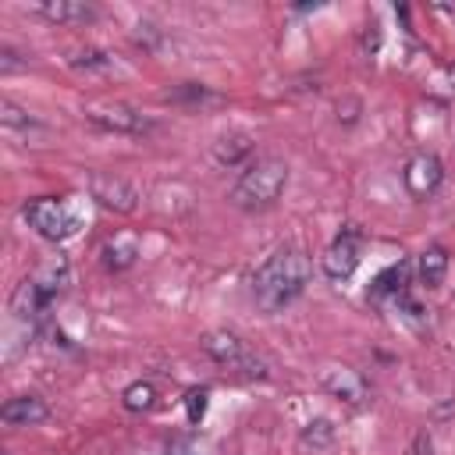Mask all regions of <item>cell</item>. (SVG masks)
Instances as JSON below:
<instances>
[{
	"mask_svg": "<svg viewBox=\"0 0 455 455\" xmlns=\"http://www.w3.org/2000/svg\"><path fill=\"white\" fill-rule=\"evenodd\" d=\"M306 284H309V259L291 245L274 249L263 259V267L252 274V295L267 313H281L284 306H291L306 291Z\"/></svg>",
	"mask_w": 455,
	"mask_h": 455,
	"instance_id": "obj_1",
	"label": "cell"
},
{
	"mask_svg": "<svg viewBox=\"0 0 455 455\" xmlns=\"http://www.w3.org/2000/svg\"><path fill=\"white\" fill-rule=\"evenodd\" d=\"M284 181H288V164L281 156H256L252 164H245V171L231 185V203L252 213L267 210L284 192Z\"/></svg>",
	"mask_w": 455,
	"mask_h": 455,
	"instance_id": "obj_2",
	"label": "cell"
},
{
	"mask_svg": "<svg viewBox=\"0 0 455 455\" xmlns=\"http://www.w3.org/2000/svg\"><path fill=\"white\" fill-rule=\"evenodd\" d=\"M71 281V270H68V259L64 256H50L46 263H39V270L18 284L14 299H11V309L21 316V320H39L46 316V309L53 306V299L68 288Z\"/></svg>",
	"mask_w": 455,
	"mask_h": 455,
	"instance_id": "obj_3",
	"label": "cell"
},
{
	"mask_svg": "<svg viewBox=\"0 0 455 455\" xmlns=\"http://www.w3.org/2000/svg\"><path fill=\"white\" fill-rule=\"evenodd\" d=\"M25 220L36 235L50 238V242H64L78 231V217L60 203V199H32L25 206Z\"/></svg>",
	"mask_w": 455,
	"mask_h": 455,
	"instance_id": "obj_4",
	"label": "cell"
},
{
	"mask_svg": "<svg viewBox=\"0 0 455 455\" xmlns=\"http://www.w3.org/2000/svg\"><path fill=\"white\" fill-rule=\"evenodd\" d=\"M203 352L213 359V363H220V366H228V370H238V373H245V377H263L267 370H263V363L245 348V341H238L231 331H210L206 338H203Z\"/></svg>",
	"mask_w": 455,
	"mask_h": 455,
	"instance_id": "obj_5",
	"label": "cell"
},
{
	"mask_svg": "<svg viewBox=\"0 0 455 455\" xmlns=\"http://www.w3.org/2000/svg\"><path fill=\"white\" fill-rule=\"evenodd\" d=\"M359 256H363V235L355 224H348L345 231H338V238L323 249L320 263H323V274L331 281H348L359 267Z\"/></svg>",
	"mask_w": 455,
	"mask_h": 455,
	"instance_id": "obj_6",
	"label": "cell"
},
{
	"mask_svg": "<svg viewBox=\"0 0 455 455\" xmlns=\"http://www.w3.org/2000/svg\"><path fill=\"white\" fill-rule=\"evenodd\" d=\"M89 192L100 206L114 210V213H132L139 206V188L121 178V174H92L89 178Z\"/></svg>",
	"mask_w": 455,
	"mask_h": 455,
	"instance_id": "obj_7",
	"label": "cell"
},
{
	"mask_svg": "<svg viewBox=\"0 0 455 455\" xmlns=\"http://www.w3.org/2000/svg\"><path fill=\"white\" fill-rule=\"evenodd\" d=\"M441 178H444V167H441V160L434 153H412L405 160L402 181H405V188H409L412 199H430L437 192Z\"/></svg>",
	"mask_w": 455,
	"mask_h": 455,
	"instance_id": "obj_8",
	"label": "cell"
},
{
	"mask_svg": "<svg viewBox=\"0 0 455 455\" xmlns=\"http://www.w3.org/2000/svg\"><path fill=\"white\" fill-rule=\"evenodd\" d=\"M85 117L107 132H124V135H142L149 132V117H142L135 107L128 103H103V107H89Z\"/></svg>",
	"mask_w": 455,
	"mask_h": 455,
	"instance_id": "obj_9",
	"label": "cell"
},
{
	"mask_svg": "<svg viewBox=\"0 0 455 455\" xmlns=\"http://www.w3.org/2000/svg\"><path fill=\"white\" fill-rule=\"evenodd\" d=\"M320 384H323L327 395H334V398L345 402V405H363V402H366V380H363L355 370H348V366L323 370Z\"/></svg>",
	"mask_w": 455,
	"mask_h": 455,
	"instance_id": "obj_10",
	"label": "cell"
},
{
	"mask_svg": "<svg viewBox=\"0 0 455 455\" xmlns=\"http://www.w3.org/2000/svg\"><path fill=\"white\" fill-rule=\"evenodd\" d=\"M46 402L36 398V395H18L11 398L4 409H0V419L11 423V427H32V423H43L46 419Z\"/></svg>",
	"mask_w": 455,
	"mask_h": 455,
	"instance_id": "obj_11",
	"label": "cell"
},
{
	"mask_svg": "<svg viewBox=\"0 0 455 455\" xmlns=\"http://www.w3.org/2000/svg\"><path fill=\"white\" fill-rule=\"evenodd\" d=\"M36 11L50 21H68V25H85L96 18V7L82 4V0H43V4H36Z\"/></svg>",
	"mask_w": 455,
	"mask_h": 455,
	"instance_id": "obj_12",
	"label": "cell"
},
{
	"mask_svg": "<svg viewBox=\"0 0 455 455\" xmlns=\"http://www.w3.org/2000/svg\"><path fill=\"white\" fill-rule=\"evenodd\" d=\"M210 153H213V164L217 167H238L252 153V139L245 132H231V135H220Z\"/></svg>",
	"mask_w": 455,
	"mask_h": 455,
	"instance_id": "obj_13",
	"label": "cell"
},
{
	"mask_svg": "<svg viewBox=\"0 0 455 455\" xmlns=\"http://www.w3.org/2000/svg\"><path fill=\"white\" fill-rule=\"evenodd\" d=\"M405 284H409V263L398 259V263H391L387 270H380V274L373 277L370 295H373V299H398V295H405Z\"/></svg>",
	"mask_w": 455,
	"mask_h": 455,
	"instance_id": "obj_14",
	"label": "cell"
},
{
	"mask_svg": "<svg viewBox=\"0 0 455 455\" xmlns=\"http://www.w3.org/2000/svg\"><path fill=\"white\" fill-rule=\"evenodd\" d=\"M416 274H419V284L437 288L444 281V274H448V252L441 245H427L419 252V259H416Z\"/></svg>",
	"mask_w": 455,
	"mask_h": 455,
	"instance_id": "obj_15",
	"label": "cell"
},
{
	"mask_svg": "<svg viewBox=\"0 0 455 455\" xmlns=\"http://www.w3.org/2000/svg\"><path fill=\"white\" fill-rule=\"evenodd\" d=\"M139 256V242L135 235H114L107 245H103V267L107 270H128Z\"/></svg>",
	"mask_w": 455,
	"mask_h": 455,
	"instance_id": "obj_16",
	"label": "cell"
},
{
	"mask_svg": "<svg viewBox=\"0 0 455 455\" xmlns=\"http://www.w3.org/2000/svg\"><path fill=\"white\" fill-rule=\"evenodd\" d=\"M153 402H156V387H153L149 380H135V384H128L124 395H121V405H124L128 412H146V409H153Z\"/></svg>",
	"mask_w": 455,
	"mask_h": 455,
	"instance_id": "obj_17",
	"label": "cell"
},
{
	"mask_svg": "<svg viewBox=\"0 0 455 455\" xmlns=\"http://www.w3.org/2000/svg\"><path fill=\"white\" fill-rule=\"evenodd\" d=\"M331 437H334V427H331L327 419H313V423L302 430V441H306V444H316V448L331 444Z\"/></svg>",
	"mask_w": 455,
	"mask_h": 455,
	"instance_id": "obj_18",
	"label": "cell"
},
{
	"mask_svg": "<svg viewBox=\"0 0 455 455\" xmlns=\"http://www.w3.org/2000/svg\"><path fill=\"white\" fill-rule=\"evenodd\" d=\"M185 412H188V423H199L203 412H206V391L203 387H192L185 395Z\"/></svg>",
	"mask_w": 455,
	"mask_h": 455,
	"instance_id": "obj_19",
	"label": "cell"
},
{
	"mask_svg": "<svg viewBox=\"0 0 455 455\" xmlns=\"http://www.w3.org/2000/svg\"><path fill=\"white\" fill-rule=\"evenodd\" d=\"M0 117H4V124H11V128H28V124H32V117H28L21 107H14L11 100L0 103Z\"/></svg>",
	"mask_w": 455,
	"mask_h": 455,
	"instance_id": "obj_20",
	"label": "cell"
},
{
	"mask_svg": "<svg viewBox=\"0 0 455 455\" xmlns=\"http://www.w3.org/2000/svg\"><path fill=\"white\" fill-rule=\"evenodd\" d=\"M71 64H75V68H107L110 60H107V53H100V50H82Z\"/></svg>",
	"mask_w": 455,
	"mask_h": 455,
	"instance_id": "obj_21",
	"label": "cell"
},
{
	"mask_svg": "<svg viewBox=\"0 0 455 455\" xmlns=\"http://www.w3.org/2000/svg\"><path fill=\"white\" fill-rule=\"evenodd\" d=\"M448 78H451V89H455V64H448Z\"/></svg>",
	"mask_w": 455,
	"mask_h": 455,
	"instance_id": "obj_22",
	"label": "cell"
}]
</instances>
